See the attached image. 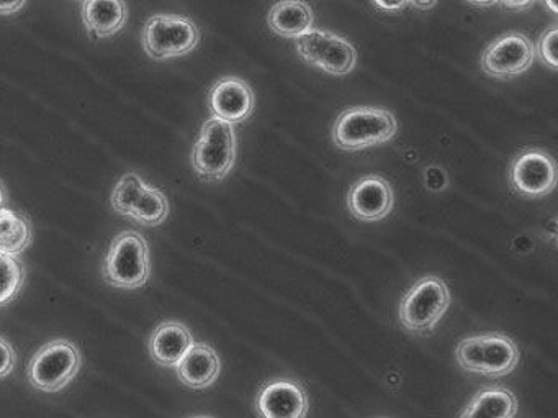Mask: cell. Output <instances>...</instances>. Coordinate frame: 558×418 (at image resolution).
I'll list each match as a JSON object with an SVG mask.
<instances>
[{
  "label": "cell",
  "instance_id": "6da1fadb",
  "mask_svg": "<svg viewBox=\"0 0 558 418\" xmlns=\"http://www.w3.org/2000/svg\"><path fill=\"white\" fill-rule=\"evenodd\" d=\"M456 359L463 371L486 378H505L518 366L519 348L505 333H480L457 345Z\"/></svg>",
  "mask_w": 558,
  "mask_h": 418
},
{
  "label": "cell",
  "instance_id": "7a4b0ae2",
  "mask_svg": "<svg viewBox=\"0 0 558 418\" xmlns=\"http://www.w3.org/2000/svg\"><path fill=\"white\" fill-rule=\"evenodd\" d=\"M151 274L149 244L138 231L126 230L117 235L104 261V277L119 289H140Z\"/></svg>",
  "mask_w": 558,
  "mask_h": 418
},
{
  "label": "cell",
  "instance_id": "3957f363",
  "mask_svg": "<svg viewBox=\"0 0 558 418\" xmlns=\"http://www.w3.org/2000/svg\"><path fill=\"white\" fill-rule=\"evenodd\" d=\"M398 132L393 114L375 107H354L339 116L335 142L344 152H361L390 142Z\"/></svg>",
  "mask_w": 558,
  "mask_h": 418
},
{
  "label": "cell",
  "instance_id": "277c9868",
  "mask_svg": "<svg viewBox=\"0 0 558 418\" xmlns=\"http://www.w3.org/2000/svg\"><path fill=\"white\" fill-rule=\"evenodd\" d=\"M236 162V133L223 120L208 119L192 152V166L198 178L220 182L230 175Z\"/></svg>",
  "mask_w": 558,
  "mask_h": 418
},
{
  "label": "cell",
  "instance_id": "5b68a950",
  "mask_svg": "<svg viewBox=\"0 0 558 418\" xmlns=\"http://www.w3.org/2000/svg\"><path fill=\"white\" fill-rule=\"evenodd\" d=\"M201 44V31L184 15H151L143 28V48L155 61L174 60L194 51Z\"/></svg>",
  "mask_w": 558,
  "mask_h": 418
},
{
  "label": "cell",
  "instance_id": "8992f818",
  "mask_svg": "<svg viewBox=\"0 0 558 418\" xmlns=\"http://www.w3.org/2000/svg\"><path fill=\"white\" fill-rule=\"evenodd\" d=\"M450 306V290L444 279L426 276L417 280L400 303V322L408 332L429 335Z\"/></svg>",
  "mask_w": 558,
  "mask_h": 418
},
{
  "label": "cell",
  "instance_id": "52a82bcc",
  "mask_svg": "<svg viewBox=\"0 0 558 418\" xmlns=\"http://www.w3.org/2000/svg\"><path fill=\"white\" fill-rule=\"evenodd\" d=\"M83 355L70 339H53L41 346L31 365L28 381L38 391L60 392L80 374Z\"/></svg>",
  "mask_w": 558,
  "mask_h": 418
},
{
  "label": "cell",
  "instance_id": "ba28073f",
  "mask_svg": "<svg viewBox=\"0 0 558 418\" xmlns=\"http://www.w3.org/2000/svg\"><path fill=\"white\" fill-rule=\"evenodd\" d=\"M296 51L303 61L332 76H345L357 64V51L345 38L318 28L296 38Z\"/></svg>",
  "mask_w": 558,
  "mask_h": 418
},
{
  "label": "cell",
  "instance_id": "9c48e42d",
  "mask_svg": "<svg viewBox=\"0 0 558 418\" xmlns=\"http://www.w3.org/2000/svg\"><path fill=\"white\" fill-rule=\"evenodd\" d=\"M534 58V45L525 35L508 34L486 48L482 68L488 76L508 80L527 71Z\"/></svg>",
  "mask_w": 558,
  "mask_h": 418
},
{
  "label": "cell",
  "instance_id": "30bf717a",
  "mask_svg": "<svg viewBox=\"0 0 558 418\" xmlns=\"http://www.w3.org/2000/svg\"><path fill=\"white\" fill-rule=\"evenodd\" d=\"M512 189L524 198H545L557 184V166L541 150H529L512 163L509 171Z\"/></svg>",
  "mask_w": 558,
  "mask_h": 418
},
{
  "label": "cell",
  "instance_id": "8fae6325",
  "mask_svg": "<svg viewBox=\"0 0 558 418\" xmlns=\"http://www.w3.org/2000/svg\"><path fill=\"white\" fill-rule=\"evenodd\" d=\"M256 405L263 418H306L310 398L295 379H276L260 389Z\"/></svg>",
  "mask_w": 558,
  "mask_h": 418
},
{
  "label": "cell",
  "instance_id": "7c38bea8",
  "mask_svg": "<svg viewBox=\"0 0 558 418\" xmlns=\"http://www.w3.org/2000/svg\"><path fill=\"white\" fill-rule=\"evenodd\" d=\"M393 189L381 176H365L349 191L348 205L352 217L361 222H380L393 208Z\"/></svg>",
  "mask_w": 558,
  "mask_h": 418
},
{
  "label": "cell",
  "instance_id": "4fadbf2b",
  "mask_svg": "<svg viewBox=\"0 0 558 418\" xmlns=\"http://www.w3.org/2000/svg\"><path fill=\"white\" fill-rule=\"evenodd\" d=\"M208 104L215 119L234 126L253 116L256 99L246 81L240 77H223L211 87Z\"/></svg>",
  "mask_w": 558,
  "mask_h": 418
},
{
  "label": "cell",
  "instance_id": "5bb4252c",
  "mask_svg": "<svg viewBox=\"0 0 558 418\" xmlns=\"http://www.w3.org/2000/svg\"><path fill=\"white\" fill-rule=\"evenodd\" d=\"M191 330L181 322H165L149 338V355L162 368H175L194 345Z\"/></svg>",
  "mask_w": 558,
  "mask_h": 418
},
{
  "label": "cell",
  "instance_id": "9a60e30c",
  "mask_svg": "<svg viewBox=\"0 0 558 418\" xmlns=\"http://www.w3.org/2000/svg\"><path fill=\"white\" fill-rule=\"evenodd\" d=\"M182 384L191 389H207L217 381L221 371L217 351L207 343H194L187 355L175 366Z\"/></svg>",
  "mask_w": 558,
  "mask_h": 418
},
{
  "label": "cell",
  "instance_id": "2e32d148",
  "mask_svg": "<svg viewBox=\"0 0 558 418\" xmlns=\"http://www.w3.org/2000/svg\"><path fill=\"white\" fill-rule=\"evenodd\" d=\"M129 8L125 0H83V22L96 38H109L125 27Z\"/></svg>",
  "mask_w": 558,
  "mask_h": 418
},
{
  "label": "cell",
  "instance_id": "e0dca14e",
  "mask_svg": "<svg viewBox=\"0 0 558 418\" xmlns=\"http://www.w3.org/2000/svg\"><path fill=\"white\" fill-rule=\"evenodd\" d=\"M313 11L303 0H280L270 9L269 25L283 38H299L313 27Z\"/></svg>",
  "mask_w": 558,
  "mask_h": 418
},
{
  "label": "cell",
  "instance_id": "ac0fdd59",
  "mask_svg": "<svg viewBox=\"0 0 558 418\" xmlns=\"http://www.w3.org/2000/svg\"><path fill=\"white\" fill-rule=\"evenodd\" d=\"M518 401L509 389L485 387L473 395L460 418H514Z\"/></svg>",
  "mask_w": 558,
  "mask_h": 418
},
{
  "label": "cell",
  "instance_id": "d6986e66",
  "mask_svg": "<svg viewBox=\"0 0 558 418\" xmlns=\"http://www.w3.org/2000/svg\"><path fill=\"white\" fill-rule=\"evenodd\" d=\"M34 231L25 215L11 208L0 211V253L19 258L31 247Z\"/></svg>",
  "mask_w": 558,
  "mask_h": 418
},
{
  "label": "cell",
  "instance_id": "ffe728a7",
  "mask_svg": "<svg viewBox=\"0 0 558 418\" xmlns=\"http://www.w3.org/2000/svg\"><path fill=\"white\" fill-rule=\"evenodd\" d=\"M169 217V202L165 192L153 186L145 184L142 194L136 199L135 207H133V220L145 227H158L165 224L166 218Z\"/></svg>",
  "mask_w": 558,
  "mask_h": 418
},
{
  "label": "cell",
  "instance_id": "44dd1931",
  "mask_svg": "<svg viewBox=\"0 0 558 418\" xmlns=\"http://www.w3.org/2000/svg\"><path fill=\"white\" fill-rule=\"evenodd\" d=\"M25 271L21 260L0 253V307L8 306L24 286Z\"/></svg>",
  "mask_w": 558,
  "mask_h": 418
},
{
  "label": "cell",
  "instance_id": "7402d4cb",
  "mask_svg": "<svg viewBox=\"0 0 558 418\" xmlns=\"http://www.w3.org/2000/svg\"><path fill=\"white\" fill-rule=\"evenodd\" d=\"M145 184L146 182L143 181L136 172H129V175L123 176V178L117 182L112 198H110L113 211H116L117 214L123 215V217H132L136 199L142 194Z\"/></svg>",
  "mask_w": 558,
  "mask_h": 418
},
{
  "label": "cell",
  "instance_id": "603a6c76",
  "mask_svg": "<svg viewBox=\"0 0 558 418\" xmlns=\"http://www.w3.org/2000/svg\"><path fill=\"white\" fill-rule=\"evenodd\" d=\"M557 27H551L538 40V57H541L542 63L547 64L551 70H557Z\"/></svg>",
  "mask_w": 558,
  "mask_h": 418
},
{
  "label": "cell",
  "instance_id": "cb8c5ba5",
  "mask_svg": "<svg viewBox=\"0 0 558 418\" xmlns=\"http://www.w3.org/2000/svg\"><path fill=\"white\" fill-rule=\"evenodd\" d=\"M15 351L8 339L0 338V379L8 378L15 368Z\"/></svg>",
  "mask_w": 558,
  "mask_h": 418
},
{
  "label": "cell",
  "instance_id": "d4e9b609",
  "mask_svg": "<svg viewBox=\"0 0 558 418\" xmlns=\"http://www.w3.org/2000/svg\"><path fill=\"white\" fill-rule=\"evenodd\" d=\"M426 182L427 188L433 189V191H442L447 188L446 172H444V169L436 168V166L426 169Z\"/></svg>",
  "mask_w": 558,
  "mask_h": 418
},
{
  "label": "cell",
  "instance_id": "484cf974",
  "mask_svg": "<svg viewBox=\"0 0 558 418\" xmlns=\"http://www.w3.org/2000/svg\"><path fill=\"white\" fill-rule=\"evenodd\" d=\"M27 5V0H0V15H15Z\"/></svg>",
  "mask_w": 558,
  "mask_h": 418
},
{
  "label": "cell",
  "instance_id": "4316f807",
  "mask_svg": "<svg viewBox=\"0 0 558 418\" xmlns=\"http://www.w3.org/2000/svg\"><path fill=\"white\" fill-rule=\"evenodd\" d=\"M375 8L385 12H400L408 5V0H372Z\"/></svg>",
  "mask_w": 558,
  "mask_h": 418
},
{
  "label": "cell",
  "instance_id": "83f0119b",
  "mask_svg": "<svg viewBox=\"0 0 558 418\" xmlns=\"http://www.w3.org/2000/svg\"><path fill=\"white\" fill-rule=\"evenodd\" d=\"M498 2H501L506 8L519 9V11H522V9L532 8L537 0H498Z\"/></svg>",
  "mask_w": 558,
  "mask_h": 418
},
{
  "label": "cell",
  "instance_id": "f1b7e54d",
  "mask_svg": "<svg viewBox=\"0 0 558 418\" xmlns=\"http://www.w3.org/2000/svg\"><path fill=\"white\" fill-rule=\"evenodd\" d=\"M408 4L420 9V11H429V9L437 4V0H408Z\"/></svg>",
  "mask_w": 558,
  "mask_h": 418
},
{
  "label": "cell",
  "instance_id": "f546056e",
  "mask_svg": "<svg viewBox=\"0 0 558 418\" xmlns=\"http://www.w3.org/2000/svg\"><path fill=\"white\" fill-rule=\"evenodd\" d=\"M8 191H5L4 184L0 182V211H2V208L8 207Z\"/></svg>",
  "mask_w": 558,
  "mask_h": 418
},
{
  "label": "cell",
  "instance_id": "4dcf8cb0",
  "mask_svg": "<svg viewBox=\"0 0 558 418\" xmlns=\"http://www.w3.org/2000/svg\"><path fill=\"white\" fill-rule=\"evenodd\" d=\"M469 2L478 5V8H489V5L498 4V0H469Z\"/></svg>",
  "mask_w": 558,
  "mask_h": 418
},
{
  "label": "cell",
  "instance_id": "1f68e13d",
  "mask_svg": "<svg viewBox=\"0 0 558 418\" xmlns=\"http://www.w3.org/2000/svg\"><path fill=\"white\" fill-rule=\"evenodd\" d=\"M545 5H547L554 14H557V0H545Z\"/></svg>",
  "mask_w": 558,
  "mask_h": 418
},
{
  "label": "cell",
  "instance_id": "d6a6232c",
  "mask_svg": "<svg viewBox=\"0 0 558 418\" xmlns=\"http://www.w3.org/2000/svg\"><path fill=\"white\" fill-rule=\"evenodd\" d=\"M192 418H214V417H208V415H198V417H192Z\"/></svg>",
  "mask_w": 558,
  "mask_h": 418
}]
</instances>
